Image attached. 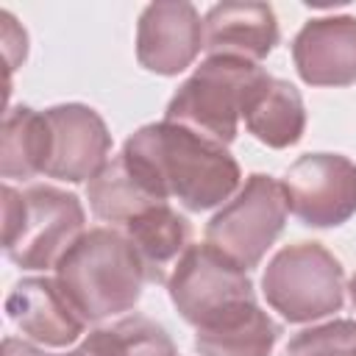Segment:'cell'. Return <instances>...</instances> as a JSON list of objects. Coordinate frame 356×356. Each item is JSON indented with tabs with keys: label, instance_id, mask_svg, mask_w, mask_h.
Here are the masks:
<instances>
[{
	"label": "cell",
	"instance_id": "cell-6",
	"mask_svg": "<svg viewBox=\"0 0 356 356\" xmlns=\"http://www.w3.org/2000/svg\"><path fill=\"white\" fill-rule=\"evenodd\" d=\"M289 214L281 181L253 172L239 192L206 225V245L220 250L242 270H253L281 236Z\"/></svg>",
	"mask_w": 356,
	"mask_h": 356
},
{
	"label": "cell",
	"instance_id": "cell-13",
	"mask_svg": "<svg viewBox=\"0 0 356 356\" xmlns=\"http://www.w3.org/2000/svg\"><path fill=\"white\" fill-rule=\"evenodd\" d=\"M278 44V19L267 3H217L203 17V50L261 61Z\"/></svg>",
	"mask_w": 356,
	"mask_h": 356
},
{
	"label": "cell",
	"instance_id": "cell-19",
	"mask_svg": "<svg viewBox=\"0 0 356 356\" xmlns=\"http://www.w3.org/2000/svg\"><path fill=\"white\" fill-rule=\"evenodd\" d=\"M78 356H172L170 334L150 317L134 314L111 325H100L75 348Z\"/></svg>",
	"mask_w": 356,
	"mask_h": 356
},
{
	"label": "cell",
	"instance_id": "cell-11",
	"mask_svg": "<svg viewBox=\"0 0 356 356\" xmlns=\"http://www.w3.org/2000/svg\"><path fill=\"white\" fill-rule=\"evenodd\" d=\"M292 61L309 86L356 83V17L331 14L309 19L292 39Z\"/></svg>",
	"mask_w": 356,
	"mask_h": 356
},
{
	"label": "cell",
	"instance_id": "cell-8",
	"mask_svg": "<svg viewBox=\"0 0 356 356\" xmlns=\"http://www.w3.org/2000/svg\"><path fill=\"white\" fill-rule=\"evenodd\" d=\"M289 211L309 228H337L356 214V164L342 153H306L284 181Z\"/></svg>",
	"mask_w": 356,
	"mask_h": 356
},
{
	"label": "cell",
	"instance_id": "cell-5",
	"mask_svg": "<svg viewBox=\"0 0 356 356\" xmlns=\"http://www.w3.org/2000/svg\"><path fill=\"white\" fill-rule=\"evenodd\" d=\"M261 295L286 323H312L342 309L345 270L320 242H295L267 261Z\"/></svg>",
	"mask_w": 356,
	"mask_h": 356
},
{
	"label": "cell",
	"instance_id": "cell-18",
	"mask_svg": "<svg viewBox=\"0 0 356 356\" xmlns=\"http://www.w3.org/2000/svg\"><path fill=\"white\" fill-rule=\"evenodd\" d=\"M47 164V120L31 106H11L0 134V172L3 178L44 175Z\"/></svg>",
	"mask_w": 356,
	"mask_h": 356
},
{
	"label": "cell",
	"instance_id": "cell-10",
	"mask_svg": "<svg viewBox=\"0 0 356 356\" xmlns=\"http://www.w3.org/2000/svg\"><path fill=\"white\" fill-rule=\"evenodd\" d=\"M203 50V22L192 3L159 0L136 22V61L156 75H178Z\"/></svg>",
	"mask_w": 356,
	"mask_h": 356
},
{
	"label": "cell",
	"instance_id": "cell-1",
	"mask_svg": "<svg viewBox=\"0 0 356 356\" xmlns=\"http://www.w3.org/2000/svg\"><path fill=\"white\" fill-rule=\"evenodd\" d=\"M122 153L147 175L161 197L178 200L186 211L217 209L236 192L242 178L225 145L167 120L136 128L125 139Z\"/></svg>",
	"mask_w": 356,
	"mask_h": 356
},
{
	"label": "cell",
	"instance_id": "cell-22",
	"mask_svg": "<svg viewBox=\"0 0 356 356\" xmlns=\"http://www.w3.org/2000/svg\"><path fill=\"white\" fill-rule=\"evenodd\" d=\"M348 292H350V300H353V309H356V273H353V278L348 281Z\"/></svg>",
	"mask_w": 356,
	"mask_h": 356
},
{
	"label": "cell",
	"instance_id": "cell-23",
	"mask_svg": "<svg viewBox=\"0 0 356 356\" xmlns=\"http://www.w3.org/2000/svg\"><path fill=\"white\" fill-rule=\"evenodd\" d=\"M172 356H178V353H172Z\"/></svg>",
	"mask_w": 356,
	"mask_h": 356
},
{
	"label": "cell",
	"instance_id": "cell-17",
	"mask_svg": "<svg viewBox=\"0 0 356 356\" xmlns=\"http://www.w3.org/2000/svg\"><path fill=\"white\" fill-rule=\"evenodd\" d=\"M278 334V323L261 312L259 303H248L203 328H195V350L200 356H270Z\"/></svg>",
	"mask_w": 356,
	"mask_h": 356
},
{
	"label": "cell",
	"instance_id": "cell-4",
	"mask_svg": "<svg viewBox=\"0 0 356 356\" xmlns=\"http://www.w3.org/2000/svg\"><path fill=\"white\" fill-rule=\"evenodd\" d=\"M264 78L267 70L259 67L256 61L209 56L175 89V95L167 103L164 120L178 122L220 145H231L236 139L242 111L253 89Z\"/></svg>",
	"mask_w": 356,
	"mask_h": 356
},
{
	"label": "cell",
	"instance_id": "cell-15",
	"mask_svg": "<svg viewBox=\"0 0 356 356\" xmlns=\"http://www.w3.org/2000/svg\"><path fill=\"white\" fill-rule=\"evenodd\" d=\"M86 197L92 214L103 222H111V228H122L128 220H134L150 206L170 203L125 153L114 156L89 181Z\"/></svg>",
	"mask_w": 356,
	"mask_h": 356
},
{
	"label": "cell",
	"instance_id": "cell-7",
	"mask_svg": "<svg viewBox=\"0 0 356 356\" xmlns=\"http://www.w3.org/2000/svg\"><path fill=\"white\" fill-rule=\"evenodd\" d=\"M167 292L178 314L195 328H203L222 314L256 303L248 270L206 242L189 245L186 253L175 261L167 278Z\"/></svg>",
	"mask_w": 356,
	"mask_h": 356
},
{
	"label": "cell",
	"instance_id": "cell-2",
	"mask_svg": "<svg viewBox=\"0 0 356 356\" xmlns=\"http://www.w3.org/2000/svg\"><path fill=\"white\" fill-rule=\"evenodd\" d=\"M56 281L86 323H100L139 303L147 273L120 228H89L58 259Z\"/></svg>",
	"mask_w": 356,
	"mask_h": 356
},
{
	"label": "cell",
	"instance_id": "cell-9",
	"mask_svg": "<svg viewBox=\"0 0 356 356\" xmlns=\"http://www.w3.org/2000/svg\"><path fill=\"white\" fill-rule=\"evenodd\" d=\"M47 120V164L44 175L81 184L92 181L111 153V134L103 117L83 103H61L44 111Z\"/></svg>",
	"mask_w": 356,
	"mask_h": 356
},
{
	"label": "cell",
	"instance_id": "cell-16",
	"mask_svg": "<svg viewBox=\"0 0 356 356\" xmlns=\"http://www.w3.org/2000/svg\"><path fill=\"white\" fill-rule=\"evenodd\" d=\"M245 128L267 147L284 150L300 142L306 131V106L300 92L284 81L267 75L250 95L242 111Z\"/></svg>",
	"mask_w": 356,
	"mask_h": 356
},
{
	"label": "cell",
	"instance_id": "cell-3",
	"mask_svg": "<svg viewBox=\"0 0 356 356\" xmlns=\"http://www.w3.org/2000/svg\"><path fill=\"white\" fill-rule=\"evenodd\" d=\"M86 211L78 195L36 184L3 186V250L22 270L56 267L67 248L83 234Z\"/></svg>",
	"mask_w": 356,
	"mask_h": 356
},
{
	"label": "cell",
	"instance_id": "cell-20",
	"mask_svg": "<svg viewBox=\"0 0 356 356\" xmlns=\"http://www.w3.org/2000/svg\"><path fill=\"white\" fill-rule=\"evenodd\" d=\"M286 356H356V320L303 328L286 342Z\"/></svg>",
	"mask_w": 356,
	"mask_h": 356
},
{
	"label": "cell",
	"instance_id": "cell-21",
	"mask_svg": "<svg viewBox=\"0 0 356 356\" xmlns=\"http://www.w3.org/2000/svg\"><path fill=\"white\" fill-rule=\"evenodd\" d=\"M3 356H53V353H44L42 348L25 342V339H17V337H6L3 339Z\"/></svg>",
	"mask_w": 356,
	"mask_h": 356
},
{
	"label": "cell",
	"instance_id": "cell-14",
	"mask_svg": "<svg viewBox=\"0 0 356 356\" xmlns=\"http://www.w3.org/2000/svg\"><path fill=\"white\" fill-rule=\"evenodd\" d=\"M134 250L139 253L147 281L153 284H167L175 261L186 253L192 245V225L184 214H178L170 203H159L136 214L120 228Z\"/></svg>",
	"mask_w": 356,
	"mask_h": 356
},
{
	"label": "cell",
	"instance_id": "cell-12",
	"mask_svg": "<svg viewBox=\"0 0 356 356\" xmlns=\"http://www.w3.org/2000/svg\"><path fill=\"white\" fill-rule=\"evenodd\" d=\"M6 314L22 337L47 348H67L86 328L83 314L72 306L61 284L47 275L17 281L6 298Z\"/></svg>",
	"mask_w": 356,
	"mask_h": 356
}]
</instances>
